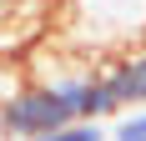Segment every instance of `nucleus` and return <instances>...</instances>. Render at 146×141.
<instances>
[{"instance_id": "39448f33", "label": "nucleus", "mask_w": 146, "mask_h": 141, "mask_svg": "<svg viewBox=\"0 0 146 141\" xmlns=\"http://www.w3.org/2000/svg\"><path fill=\"white\" fill-rule=\"evenodd\" d=\"M20 81H25V70L15 66V56H0V101L10 96V91H15Z\"/></svg>"}, {"instance_id": "0eeeda50", "label": "nucleus", "mask_w": 146, "mask_h": 141, "mask_svg": "<svg viewBox=\"0 0 146 141\" xmlns=\"http://www.w3.org/2000/svg\"><path fill=\"white\" fill-rule=\"evenodd\" d=\"M0 136H5V121H0Z\"/></svg>"}, {"instance_id": "f257e3e1", "label": "nucleus", "mask_w": 146, "mask_h": 141, "mask_svg": "<svg viewBox=\"0 0 146 141\" xmlns=\"http://www.w3.org/2000/svg\"><path fill=\"white\" fill-rule=\"evenodd\" d=\"M60 35L71 51H86V56L126 51L146 41V0H66Z\"/></svg>"}, {"instance_id": "20e7f679", "label": "nucleus", "mask_w": 146, "mask_h": 141, "mask_svg": "<svg viewBox=\"0 0 146 141\" xmlns=\"http://www.w3.org/2000/svg\"><path fill=\"white\" fill-rule=\"evenodd\" d=\"M116 116H121V111H116ZM116 136H121V141H146V106H136V111L126 106V116L116 121Z\"/></svg>"}, {"instance_id": "f03ea898", "label": "nucleus", "mask_w": 146, "mask_h": 141, "mask_svg": "<svg viewBox=\"0 0 146 141\" xmlns=\"http://www.w3.org/2000/svg\"><path fill=\"white\" fill-rule=\"evenodd\" d=\"M0 121H5V136H30V141H50L71 111L60 106V96L45 81H20L10 96L0 101Z\"/></svg>"}, {"instance_id": "423d86ee", "label": "nucleus", "mask_w": 146, "mask_h": 141, "mask_svg": "<svg viewBox=\"0 0 146 141\" xmlns=\"http://www.w3.org/2000/svg\"><path fill=\"white\" fill-rule=\"evenodd\" d=\"M5 5H10V0H0V10H5Z\"/></svg>"}, {"instance_id": "7ed1b4c3", "label": "nucleus", "mask_w": 146, "mask_h": 141, "mask_svg": "<svg viewBox=\"0 0 146 141\" xmlns=\"http://www.w3.org/2000/svg\"><path fill=\"white\" fill-rule=\"evenodd\" d=\"M101 81L116 101V111L126 106H146V41L126 45V51H111L101 61Z\"/></svg>"}]
</instances>
